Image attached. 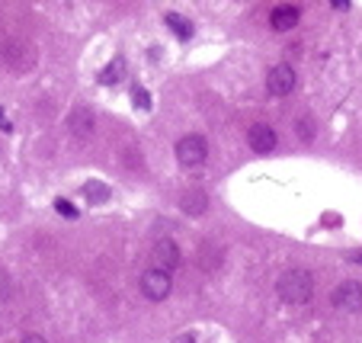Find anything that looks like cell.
<instances>
[{"label": "cell", "mask_w": 362, "mask_h": 343, "mask_svg": "<svg viewBox=\"0 0 362 343\" xmlns=\"http://www.w3.org/2000/svg\"><path fill=\"white\" fill-rule=\"evenodd\" d=\"M276 292H279V298L286 305H305L315 296V276L301 267L286 269V273L279 276V282H276Z\"/></svg>", "instance_id": "6da1fadb"}, {"label": "cell", "mask_w": 362, "mask_h": 343, "mask_svg": "<svg viewBox=\"0 0 362 343\" xmlns=\"http://www.w3.org/2000/svg\"><path fill=\"white\" fill-rule=\"evenodd\" d=\"M0 62L7 64L10 71H20V74H23V71L33 68L35 52L23 39H16V35H13V39H7L4 45H0Z\"/></svg>", "instance_id": "7a4b0ae2"}, {"label": "cell", "mask_w": 362, "mask_h": 343, "mask_svg": "<svg viewBox=\"0 0 362 343\" xmlns=\"http://www.w3.org/2000/svg\"><path fill=\"white\" fill-rule=\"evenodd\" d=\"M170 292H173V279L167 269L151 267L141 273V296L148 298V302H164Z\"/></svg>", "instance_id": "3957f363"}, {"label": "cell", "mask_w": 362, "mask_h": 343, "mask_svg": "<svg viewBox=\"0 0 362 343\" xmlns=\"http://www.w3.org/2000/svg\"><path fill=\"white\" fill-rule=\"evenodd\" d=\"M209 158V141L202 135H183L177 141V161L183 167H202Z\"/></svg>", "instance_id": "277c9868"}, {"label": "cell", "mask_w": 362, "mask_h": 343, "mask_svg": "<svg viewBox=\"0 0 362 343\" xmlns=\"http://www.w3.org/2000/svg\"><path fill=\"white\" fill-rule=\"evenodd\" d=\"M330 305L337 311H359L362 308V282L356 279H346L330 292Z\"/></svg>", "instance_id": "5b68a950"}, {"label": "cell", "mask_w": 362, "mask_h": 343, "mask_svg": "<svg viewBox=\"0 0 362 343\" xmlns=\"http://www.w3.org/2000/svg\"><path fill=\"white\" fill-rule=\"evenodd\" d=\"M180 260H183V254H180V244H177V240H170V238H160L158 244L151 248V267L173 273V269L180 267Z\"/></svg>", "instance_id": "8992f818"}, {"label": "cell", "mask_w": 362, "mask_h": 343, "mask_svg": "<svg viewBox=\"0 0 362 343\" xmlns=\"http://www.w3.org/2000/svg\"><path fill=\"white\" fill-rule=\"evenodd\" d=\"M247 144H250V151H257V154H269V151H276L279 135H276L273 125L257 122V125H250V129H247Z\"/></svg>", "instance_id": "52a82bcc"}, {"label": "cell", "mask_w": 362, "mask_h": 343, "mask_svg": "<svg viewBox=\"0 0 362 343\" xmlns=\"http://www.w3.org/2000/svg\"><path fill=\"white\" fill-rule=\"evenodd\" d=\"M295 83H298V77H295V71L288 68V64H276V68L267 71L269 96H288L295 90Z\"/></svg>", "instance_id": "ba28073f"}, {"label": "cell", "mask_w": 362, "mask_h": 343, "mask_svg": "<svg viewBox=\"0 0 362 343\" xmlns=\"http://www.w3.org/2000/svg\"><path fill=\"white\" fill-rule=\"evenodd\" d=\"M298 20H301V10L295 7V4H279V7L269 13V26H273L276 33H288V29H295Z\"/></svg>", "instance_id": "9c48e42d"}, {"label": "cell", "mask_w": 362, "mask_h": 343, "mask_svg": "<svg viewBox=\"0 0 362 343\" xmlns=\"http://www.w3.org/2000/svg\"><path fill=\"white\" fill-rule=\"evenodd\" d=\"M93 125H96L93 110H87V106H77V110L68 116V129H71V135L74 138H90Z\"/></svg>", "instance_id": "30bf717a"}, {"label": "cell", "mask_w": 362, "mask_h": 343, "mask_svg": "<svg viewBox=\"0 0 362 343\" xmlns=\"http://www.w3.org/2000/svg\"><path fill=\"white\" fill-rule=\"evenodd\" d=\"M180 209H183V215H205V209H209L205 190H186L180 196Z\"/></svg>", "instance_id": "8fae6325"}, {"label": "cell", "mask_w": 362, "mask_h": 343, "mask_svg": "<svg viewBox=\"0 0 362 343\" xmlns=\"http://www.w3.org/2000/svg\"><path fill=\"white\" fill-rule=\"evenodd\" d=\"M122 77H125V58H112V62L100 71V83H103V87H116Z\"/></svg>", "instance_id": "7c38bea8"}, {"label": "cell", "mask_w": 362, "mask_h": 343, "mask_svg": "<svg viewBox=\"0 0 362 343\" xmlns=\"http://www.w3.org/2000/svg\"><path fill=\"white\" fill-rule=\"evenodd\" d=\"M83 196H87L90 206H103V202H110V186L100 183V180H90V183L83 186Z\"/></svg>", "instance_id": "4fadbf2b"}, {"label": "cell", "mask_w": 362, "mask_h": 343, "mask_svg": "<svg viewBox=\"0 0 362 343\" xmlns=\"http://www.w3.org/2000/svg\"><path fill=\"white\" fill-rule=\"evenodd\" d=\"M164 23L173 29V35H177L180 42L192 39V23H189V20H183L180 13H167V16H164Z\"/></svg>", "instance_id": "5bb4252c"}, {"label": "cell", "mask_w": 362, "mask_h": 343, "mask_svg": "<svg viewBox=\"0 0 362 343\" xmlns=\"http://www.w3.org/2000/svg\"><path fill=\"white\" fill-rule=\"evenodd\" d=\"M132 103H135L138 110H144V112H148V110H151V96H148V90H141V87H132Z\"/></svg>", "instance_id": "9a60e30c"}, {"label": "cell", "mask_w": 362, "mask_h": 343, "mask_svg": "<svg viewBox=\"0 0 362 343\" xmlns=\"http://www.w3.org/2000/svg\"><path fill=\"white\" fill-rule=\"evenodd\" d=\"M55 212L62 215V219H68V221H74V219H77V209L71 206L68 199H55Z\"/></svg>", "instance_id": "2e32d148"}, {"label": "cell", "mask_w": 362, "mask_h": 343, "mask_svg": "<svg viewBox=\"0 0 362 343\" xmlns=\"http://www.w3.org/2000/svg\"><path fill=\"white\" fill-rule=\"evenodd\" d=\"M295 129H298L301 141H311V138H315V125H311V119H301V122L295 125Z\"/></svg>", "instance_id": "e0dca14e"}, {"label": "cell", "mask_w": 362, "mask_h": 343, "mask_svg": "<svg viewBox=\"0 0 362 343\" xmlns=\"http://www.w3.org/2000/svg\"><path fill=\"white\" fill-rule=\"evenodd\" d=\"M7 296H10V282L4 279V276H0V302H4Z\"/></svg>", "instance_id": "ac0fdd59"}, {"label": "cell", "mask_w": 362, "mask_h": 343, "mask_svg": "<svg viewBox=\"0 0 362 343\" xmlns=\"http://www.w3.org/2000/svg\"><path fill=\"white\" fill-rule=\"evenodd\" d=\"M20 343H45V337H39V334H26Z\"/></svg>", "instance_id": "d6986e66"}, {"label": "cell", "mask_w": 362, "mask_h": 343, "mask_svg": "<svg viewBox=\"0 0 362 343\" xmlns=\"http://www.w3.org/2000/svg\"><path fill=\"white\" fill-rule=\"evenodd\" d=\"M330 7H337V10H349V0H327Z\"/></svg>", "instance_id": "ffe728a7"}, {"label": "cell", "mask_w": 362, "mask_h": 343, "mask_svg": "<svg viewBox=\"0 0 362 343\" xmlns=\"http://www.w3.org/2000/svg\"><path fill=\"white\" fill-rule=\"evenodd\" d=\"M0 129H7V132H10V129H13V125H10V122H7V119H4V110H0Z\"/></svg>", "instance_id": "44dd1931"}, {"label": "cell", "mask_w": 362, "mask_h": 343, "mask_svg": "<svg viewBox=\"0 0 362 343\" xmlns=\"http://www.w3.org/2000/svg\"><path fill=\"white\" fill-rule=\"evenodd\" d=\"M177 343H196V340H192V337H180Z\"/></svg>", "instance_id": "7402d4cb"}, {"label": "cell", "mask_w": 362, "mask_h": 343, "mask_svg": "<svg viewBox=\"0 0 362 343\" xmlns=\"http://www.w3.org/2000/svg\"><path fill=\"white\" fill-rule=\"evenodd\" d=\"M353 260H356V263H362V254H356V257H353Z\"/></svg>", "instance_id": "603a6c76"}]
</instances>
